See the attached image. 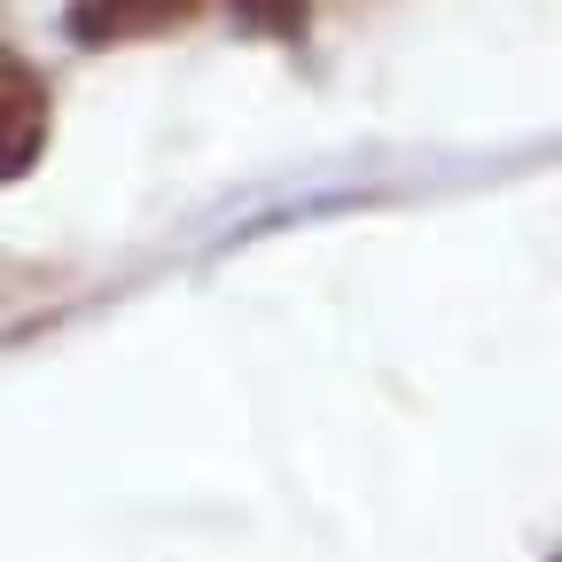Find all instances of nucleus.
Here are the masks:
<instances>
[{"label": "nucleus", "mask_w": 562, "mask_h": 562, "mask_svg": "<svg viewBox=\"0 0 562 562\" xmlns=\"http://www.w3.org/2000/svg\"><path fill=\"white\" fill-rule=\"evenodd\" d=\"M203 9H220V0H55V24L70 47H140L188 32Z\"/></svg>", "instance_id": "2"}, {"label": "nucleus", "mask_w": 562, "mask_h": 562, "mask_svg": "<svg viewBox=\"0 0 562 562\" xmlns=\"http://www.w3.org/2000/svg\"><path fill=\"white\" fill-rule=\"evenodd\" d=\"M220 9L258 40H297L305 32V0H220Z\"/></svg>", "instance_id": "3"}, {"label": "nucleus", "mask_w": 562, "mask_h": 562, "mask_svg": "<svg viewBox=\"0 0 562 562\" xmlns=\"http://www.w3.org/2000/svg\"><path fill=\"white\" fill-rule=\"evenodd\" d=\"M47 140H55V87L40 79V63L24 47L0 40V188L40 172Z\"/></svg>", "instance_id": "1"}]
</instances>
